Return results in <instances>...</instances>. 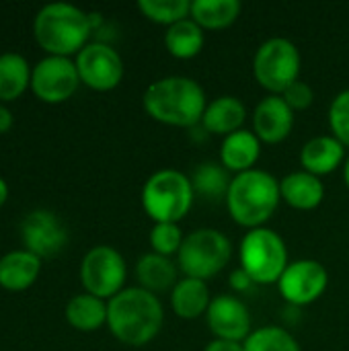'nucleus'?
I'll list each match as a JSON object with an SVG mask.
<instances>
[{"label": "nucleus", "mask_w": 349, "mask_h": 351, "mask_svg": "<svg viewBox=\"0 0 349 351\" xmlns=\"http://www.w3.org/2000/svg\"><path fill=\"white\" fill-rule=\"evenodd\" d=\"M163 321L165 313L158 296L140 286L123 288L107 302V327L125 346H146L158 335Z\"/></svg>", "instance_id": "f257e3e1"}, {"label": "nucleus", "mask_w": 349, "mask_h": 351, "mask_svg": "<svg viewBox=\"0 0 349 351\" xmlns=\"http://www.w3.org/2000/svg\"><path fill=\"white\" fill-rule=\"evenodd\" d=\"M142 105L146 113L160 123L191 128L204 119L208 101L197 80L189 76H165L146 88Z\"/></svg>", "instance_id": "f03ea898"}, {"label": "nucleus", "mask_w": 349, "mask_h": 351, "mask_svg": "<svg viewBox=\"0 0 349 351\" xmlns=\"http://www.w3.org/2000/svg\"><path fill=\"white\" fill-rule=\"evenodd\" d=\"M91 31L93 19L82 8L68 2L45 4L33 21L35 41L47 56H78V51L88 45Z\"/></svg>", "instance_id": "7ed1b4c3"}, {"label": "nucleus", "mask_w": 349, "mask_h": 351, "mask_svg": "<svg viewBox=\"0 0 349 351\" xmlns=\"http://www.w3.org/2000/svg\"><path fill=\"white\" fill-rule=\"evenodd\" d=\"M280 181L267 171L251 169L232 177L224 202L230 218L237 224L253 230L261 228L274 216L280 206Z\"/></svg>", "instance_id": "20e7f679"}, {"label": "nucleus", "mask_w": 349, "mask_h": 351, "mask_svg": "<svg viewBox=\"0 0 349 351\" xmlns=\"http://www.w3.org/2000/svg\"><path fill=\"white\" fill-rule=\"evenodd\" d=\"M191 177L177 169H160L150 175L142 187V208L154 224L183 220L193 206Z\"/></svg>", "instance_id": "39448f33"}, {"label": "nucleus", "mask_w": 349, "mask_h": 351, "mask_svg": "<svg viewBox=\"0 0 349 351\" xmlns=\"http://www.w3.org/2000/svg\"><path fill=\"white\" fill-rule=\"evenodd\" d=\"M239 261L253 284H278L290 263L284 239L265 226L253 228L243 237Z\"/></svg>", "instance_id": "423d86ee"}, {"label": "nucleus", "mask_w": 349, "mask_h": 351, "mask_svg": "<svg viewBox=\"0 0 349 351\" xmlns=\"http://www.w3.org/2000/svg\"><path fill=\"white\" fill-rule=\"evenodd\" d=\"M232 245L224 232L216 228H200L185 237L177 253V263L185 278L206 282L228 265Z\"/></svg>", "instance_id": "0eeeda50"}, {"label": "nucleus", "mask_w": 349, "mask_h": 351, "mask_svg": "<svg viewBox=\"0 0 349 351\" xmlns=\"http://www.w3.org/2000/svg\"><path fill=\"white\" fill-rule=\"evenodd\" d=\"M257 82L272 95H282L290 84L300 80V51L286 37H272L259 45L253 58Z\"/></svg>", "instance_id": "6e6552de"}, {"label": "nucleus", "mask_w": 349, "mask_h": 351, "mask_svg": "<svg viewBox=\"0 0 349 351\" xmlns=\"http://www.w3.org/2000/svg\"><path fill=\"white\" fill-rule=\"evenodd\" d=\"M125 276V261L121 253L113 247L99 245L82 257L80 282L86 294H93L101 300H111L123 290Z\"/></svg>", "instance_id": "1a4fd4ad"}, {"label": "nucleus", "mask_w": 349, "mask_h": 351, "mask_svg": "<svg viewBox=\"0 0 349 351\" xmlns=\"http://www.w3.org/2000/svg\"><path fill=\"white\" fill-rule=\"evenodd\" d=\"M80 76L76 62L60 56H45L33 66L31 72V90L33 95L49 105L68 101L78 88Z\"/></svg>", "instance_id": "9d476101"}, {"label": "nucleus", "mask_w": 349, "mask_h": 351, "mask_svg": "<svg viewBox=\"0 0 349 351\" xmlns=\"http://www.w3.org/2000/svg\"><path fill=\"white\" fill-rule=\"evenodd\" d=\"M76 70L80 82L93 90L107 93L113 90L123 78L121 56L107 43L93 41L76 56Z\"/></svg>", "instance_id": "9b49d317"}, {"label": "nucleus", "mask_w": 349, "mask_h": 351, "mask_svg": "<svg viewBox=\"0 0 349 351\" xmlns=\"http://www.w3.org/2000/svg\"><path fill=\"white\" fill-rule=\"evenodd\" d=\"M329 286V274L317 259H298L288 263L278 288L286 302L294 306H306L319 300Z\"/></svg>", "instance_id": "f8f14e48"}, {"label": "nucleus", "mask_w": 349, "mask_h": 351, "mask_svg": "<svg viewBox=\"0 0 349 351\" xmlns=\"http://www.w3.org/2000/svg\"><path fill=\"white\" fill-rule=\"evenodd\" d=\"M21 241L25 251L47 259L64 251L68 230L64 222L49 210H33L21 222Z\"/></svg>", "instance_id": "ddd939ff"}, {"label": "nucleus", "mask_w": 349, "mask_h": 351, "mask_svg": "<svg viewBox=\"0 0 349 351\" xmlns=\"http://www.w3.org/2000/svg\"><path fill=\"white\" fill-rule=\"evenodd\" d=\"M208 327L214 339L245 341L251 335V315L243 300L232 294H220L212 298L206 313Z\"/></svg>", "instance_id": "4468645a"}, {"label": "nucleus", "mask_w": 349, "mask_h": 351, "mask_svg": "<svg viewBox=\"0 0 349 351\" xmlns=\"http://www.w3.org/2000/svg\"><path fill=\"white\" fill-rule=\"evenodd\" d=\"M294 128V111L282 95H267L253 111V132L265 144H278L290 136Z\"/></svg>", "instance_id": "2eb2a0df"}, {"label": "nucleus", "mask_w": 349, "mask_h": 351, "mask_svg": "<svg viewBox=\"0 0 349 351\" xmlns=\"http://www.w3.org/2000/svg\"><path fill=\"white\" fill-rule=\"evenodd\" d=\"M300 162L311 175H329L346 165V146L335 136H317L302 146Z\"/></svg>", "instance_id": "dca6fc26"}, {"label": "nucleus", "mask_w": 349, "mask_h": 351, "mask_svg": "<svg viewBox=\"0 0 349 351\" xmlns=\"http://www.w3.org/2000/svg\"><path fill=\"white\" fill-rule=\"evenodd\" d=\"M41 274V259L25 249L10 251L0 257V286L8 292L31 288Z\"/></svg>", "instance_id": "f3484780"}, {"label": "nucleus", "mask_w": 349, "mask_h": 351, "mask_svg": "<svg viewBox=\"0 0 349 351\" xmlns=\"http://www.w3.org/2000/svg\"><path fill=\"white\" fill-rule=\"evenodd\" d=\"M261 154V140L255 132L239 130L222 140L220 146V165L237 175L255 169V162Z\"/></svg>", "instance_id": "a211bd4d"}, {"label": "nucleus", "mask_w": 349, "mask_h": 351, "mask_svg": "<svg viewBox=\"0 0 349 351\" xmlns=\"http://www.w3.org/2000/svg\"><path fill=\"white\" fill-rule=\"evenodd\" d=\"M280 191H282V199L292 206L294 210H315L321 206L323 197H325V185L317 175H311L306 171H296L286 175L280 181Z\"/></svg>", "instance_id": "6ab92c4d"}, {"label": "nucleus", "mask_w": 349, "mask_h": 351, "mask_svg": "<svg viewBox=\"0 0 349 351\" xmlns=\"http://www.w3.org/2000/svg\"><path fill=\"white\" fill-rule=\"evenodd\" d=\"M245 117H247V109H245L243 101L232 95H224V97H218L212 103H208V107L204 111L202 125L208 134L226 138V136L243 130L241 125L245 123Z\"/></svg>", "instance_id": "aec40b11"}, {"label": "nucleus", "mask_w": 349, "mask_h": 351, "mask_svg": "<svg viewBox=\"0 0 349 351\" xmlns=\"http://www.w3.org/2000/svg\"><path fill=\"white\" fill-rule=\"evenodd\" d=\"M210 302L212 298H210L208 284L202 280L185 278V280H179L177 286L171 290V306L179 319L193 321L206 315Z\"/></svg>", "instance_id": "412c9836"}, {"label": "nucleus", "mask_w": 349, "mask_h": 351, "mask_svg": "<svg viewBox=\"0 0 349 351\" xmlns=\"http://www.w3.org/2000/svg\"><path fill=\"white\" fill-rule=\"evenodd\" d=\"M136 278L140 282V288H144L152 294L173 290L179 282L177 265L169 257H163L158 253H148V255L140 257V261L136 265Z\"/></svg>", "instance_id": "4be33fe9"}, {"label": "nucleus", "mask_w": 349, "mask_h": 351, "mask_svg": "<svg viewBox=\"0 0 349 351\" xmlns=\"http://www.w3.org/2000/svg\"><path fill=\"white\" fill-rule=\"evenodd\" d=\"M66 321L76 331H97L107 325V302L86 292L76 294L66 304Z\"/></svg>", "instance_id": "5701e85b"}, {"label": "nucleus", "mask_w": 349, "mask_h": 351, "mask_svg": "<svg viewBox=\"0 0 349 351\" xmlns=\"http://www.w3.org/2000/svg\"><path fill=\"white\" fill-rule=\"evenodd\" d=\"M33 66L14 51L0 56V103L16 101L27 88H31Z\"/></svg>", "instance_id": "b1692460"}, {"label": "nucleus", "mask_w": 349, "mask_h": 351, "mask_svg": "<svg viewBox=\"0 0 349 351\" xmlns=\"http://www.w3.org/2000/svg\"><path fill=\"white\" fill-rule=\"evenodd\" d=\"M165 45L171 56L179 60L195 58L204 47V29L189 16L171 27L165 33Z\"/></svg>", "instance_id": "393cba45"}, {"label": "nucleus", "mask_w": 349, "mask_h": 351, "mask_svg": "<svg viewBox=\"0 0 349 351\" xmlns=\"http://www.w3.org/2000/svg\"><path fill=\"white\" fill-rule=\"evenodd\" d=\"M239 0H193L191 2V19L202 29H226L241 14Z\"/></svg>", "instance_id": "a878e982"}, {"label": "nucleus", "mask_w": 349, "mask_h": 351, "mask_svg": "<svg viewBox=\"0 0 349 351\" xmlns=\"http://www.w3.org/2000/svg\"><path fill=\"white\" fill-rule=\"evenodd\" d=\"M230 171L224 169L218 162H202L193 175L191 185L195 195H202L204 199H226V193L230 189Z\"/></svg>", "instance_id": "bb28decb"}, {"label": "nucleus", "mask_w": 349, "mask_h": 351, "mask_svg": "<svg viewBox=\"0 0 349 351\" xmlns=\"http://www.w3.org/2000/svg\"><path fill=\"white\" fill-rule=\"evenodd\" d=\"M245 351H300L298 341L292 333L282 327L267 325L251 331V335L243 341Z\"/></svg>", "instance_id": "cd10ccee"}, {"label": "nucleus", "mask_w": 349, "mask_h": 351, "mask_svg": "<svg viewBox=\"0 0 349 351\" xmlns=\"http://www.w3.org/2000/svg\"><path fill=\"white\" fill-rule=\"evenodd\" d=\"M138 8L148 21L167 27L191 16V2L187 0H140Z\"/></svg>", "instance_id": "c85d7f7f"}, {"label": "nucleus", "mask_w": 349, "mask_h": 351, "mask_svg": "<svg viewBox=\"0 0 349 351\" xmlns=\"http://www.w3.org/2000/svg\"><path fill=\"white\" fill-rule=\"evenodd\" d=\"M185 237L179 228V224L173 222H160L154 224V228L150 230V245H152V253H158L163 257H171L177 255L181 245H183Z\"/></svg>", "instance_id": "c756f323"}, {"label": "nucleus", "mask_w": 349, "mask_h": 351, "mask_svg": "<svg viewBox=\"0 0 349 351\" xmlns=\"http://www.w3.org/2000/svg\"><path fill=\"white\" fill-rule=\"evenodd\" d=\"M329 125H331L333 136L344 146H349V88L341 90L333 99L329 107Z\"/></svg>", "instance_id": "7c9ffc66"}, {"label": "nucleus", "mask_w": 349, "mask_h": 351, "mask_svg": "<svg viewBox=\"0 0 349 351\" xmlns=\"http://www.w3.org/2000/svg\"><path fill=\"white\" fill-rule=\"evenodd\" d=\"M282 99L292 107V111H304L313 105L315 101V90L309 82L296 80L294 84H290L284 93Z\"/></svg>", "instance_id": "2f4dec72"}, {"label": "nucleus", "mask_w": 349, "mask_h": 351, "mask_svg": "<svg viewBox=\"0 0 349 351\" xmlns=\"http://www.w3.org/2000/svg\"><path fill=\"white\" fill-rule=\"evenodd\" d=\"M206 351H245V346L241 341H228V339H212Z\"/></svg>", "instance_id": "473e14b6"}, {"label": "nucleus", "mask_w": 349, "mask_h": 351, "mask_svg": "<svg viewBox=\"0 0 349 351\" xmlns=\"http://www.w3.org/2000/svg\"><path fill=\"white\" fill-rule=\"evenodd\" d=\"M251 284H253V280L239 267L232 276H230V286L234 288V290H239V292H243V290H247V288H251Z\"/></svg>", "instance_id": "72a5a7b5"}, {"label": "nucleus", "mask_w": 349, "mask_h": 351, "mask_svg": "<svg viewBox=\"0 0 349 351\" xmlns=\"http://www.w3.org/2000/svg\"><path fill=\"white\" fill-rule=\"evenodd\" d=\"M12 123H14V119H12L10 109H8L4 103H0V136L6 134V132L12 128Z\"/></svg>", "instance_id": "f704fd0d"}, {"label": "nucleus", "mask_w": 349, "mask_h": 351, "mask_svg": "<svg viewBox=\"0 0 349 351\" xmlns=\"http://www.w3.org/2000/svg\"><path fill=\"white\" fill-rule=\"evenodd\" d=\"M6 199H8V183L0 177V208L6 204Z\"/></svg>", "instance_id": "c9c22d12"}, {"label": "nucleus", "mask_w": 349, "mask_h": 351, "mask_svg": "<svg viewBox=\"0 0 349 351\" xmlns=\"http://www.w3.org/2000/svg\"><path fill=\"white\" fill-rule=\"evenodd\" d=\"M344 179H346V185L349 187V156L348 160H346V165H344Z\"/></svg>", "instance_id": "e433bc0d"}]
</instances>
